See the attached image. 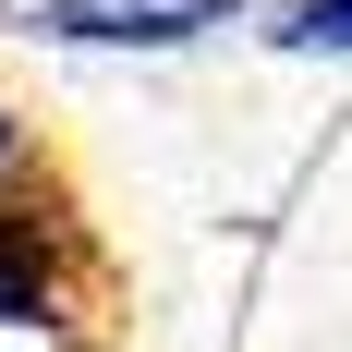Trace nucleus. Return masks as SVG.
Returning <instances> with one entry per match:
<instances>
[{
	"instance_id": "5",
	"label": "nucleus",
	"mask_w": 352,
	"mask_h": 352,
	"mask_svg": "<svg viewBox=\"0 0 352 352\" xmlns=\"http://www.w3.org/2000/svg\"><path fill=\"white\" fill-rule=\"evenodd\" d=\"M49 352H109V340H73V328H61V340H49Z\"/></svg>"
},
{
	"instance_id": "1",
	"label": "nucleus",
	"mask_w": 352,
	"mask_h": 352,
	"mask_svg": "<svg viewBox=\"0 0 352 352\" xmlns=\"http://www.w3.org/2000/svg\"><path fill=\"white\" fill-rule=\"evenodd\" d=\"M255 0H12V25L49 36V49H195V36L243 25Z\"/></svg>"
},
{
	"instance_id": "3",
	"label": "nucleus",
	"mask_w": 352,
	"mask_h": 352,
	"mask_svg": "<svg viewBox=\"0 0 352 352\" xmlns=\"http://www.w3.org/2000/svg\"><path fill=\"white\" fill-rule=\"evenodd\" d=\"M292 61H352V0H280V25H267Z\"/></svg>"
},
{
	"instance_id": "4",
	"label": "nucleus",
	"mask_w": 352,
	"mask_h": 352,
	"mask_svg": "<svg viewBox=\"0 0 352 352\" xmlns=\"http://www.w3.org/2000/svg\"><path fill=\"white\" fill-rule=\"evenodd\" d=\"M12 195H36V122L0 98V207H12Z\"/></svg>"
},
{
	"instance_id": "2",
	"label": "nucleus",
	"mask_w": 352,
	"mask_h": 352,
	"mask_svg": "<svg viewBox=\"0 0 352 352\" xmlns=\"http://www.w3.org/2000/svg\"><path fill=\"white\" fill-rule=\"evenodd\" d=\"M73 280H85L73 219L49 207V195H12V207H0V328L61 340V328H73Z\"/></svg>"
}]
</instances>
